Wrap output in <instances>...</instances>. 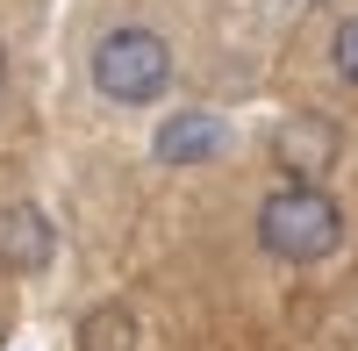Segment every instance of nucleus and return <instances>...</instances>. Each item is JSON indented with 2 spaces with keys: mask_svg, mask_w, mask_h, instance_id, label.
Instances as JSON below:
<instances>
[{
  "mask_svg": "<svg viewBox=\"0 0 358 351\" xmlns=\"http://www.w3.org/2000/svg\"><path fill=\"white\" fill-rule=\"evenodd\" d=\"M94 86L108 101H158L172 86V50L158 29H108L94 43Z\"/></svg>",
  "mask_w": 358,
  "mask_h": 351,
  "instance_id": "nucleus-2",
  "label": "nucleus"
},
{
  "mask_svg": "<svg viewBox=\"0 0 358 351\" xmlns=\"http://www.w3.org/2000/svg\"><path fill=\"white\" fill-rule=\"evenodd\" d=\"M0 86H8V50H0Z\"/></svg>",
  "mask_w": 358,
  "mask_h": 351,
  "instance_id": "nucleus-8",
  "label": "nucleus"
},
{
  "mask_svg": "<svg viewBox=\"0 0 358 351\" xmlns=\"http://www.w3.org/2000/svg\"><path fill=\"white\" fill-rule=\"evenodd\" d=\"M0 266H15V273H43L50 266V222H43V208H29V201L0 208Z\"/></svg>",
  "mask_w": 358,
  "mask_h": 351,
  "instance_id": "nucleus-3",
  "label": "nucleus"
},
{
  "mask_svg": "<svg viewBox=\"0 0 358 351\" xmlns=\"http://www.w3.org/2000/svg\"><path fill=\"white\" fill-rule=\"evenodd\" d=\"M330 50H337V72H344V79L358 86V15H351V22L337 29V43H330Z\"/></svg>",
  "mask_w": 358,
  "mask_h": 351,
  "instance_id": "nucleus-7",
  "label": "nucleus"
},
{
  "mask_svg": "<svg viewBox=\"0 0 358 351\" xmlns=\"http://www.w3.org/2000/svg\"><path fill=\"white\" fill-rule=\"evenodd\" d=\"M229 143V129L215 122V115H172V122L158 129V158L165 165H201V158H215Z\"/></svg>",
  "mask_w": 358,
  "mask_h": 351,
  "instance_id": "nucleus-5",
  "label": "nucleus"
},
{
  "mask_svg": "<svg viewBox=\"0 0 358 351\" xmlns=\"http://www.w3.org/2000/svg\"><path fill=\"white\" fill-rule=\"evenodd\" d=\"M79 351H136V315H129L122 301L94 308V315L79 323Z\"/></svg>",
  "mask_w": 358,
  "mask_h": 351,
  "instance_id": "nucleus-6",
  "label": "nucleus"
},
{
  "mask_svg": "<svg viewBox=\"0 0 358 351\" xmlns=\"http://www.w3.org/2000/svg\"><path fill=\"white\" fill-rule=\"evenodd\" d=\"M273 151H280V165L294 172V187H315L322 172L337 165V129H330V122H287Z\"/></svg>",
  "mask_w": 358,
  "mask_h": 351,
  "instance_id": "nucleus-4",
  "label": "nucleus"
},
{
  "mask_svg": "<svg viewBox=\"0 0 358 351\" xmlns=\"http://www.w3.org/2000/svg\"><path fill=\"white\" fill-rule=\"evenodd\" d=\"M258 244L273 258H287V266H315V258H330L344 244V208L322 187H280L258 208Z\"/></svg>",
  "mask_w": 358,
  "mask_h": 351,
  "instance_id": "nucleus-1",
  "label": "nucleus"
}]
</instances>
